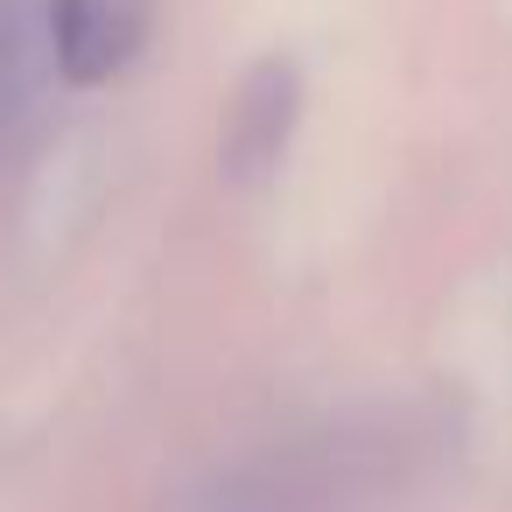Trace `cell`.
<instances>
[{"label":"cell","instance_id":"obj_1","mask_svg":"<svg viewBox=\"0 0 512 512\" xmlns=\"http://www.w3.org/2000/svg\"><path fill=\"white\" fill-rule=\"evenodd\" d=\"M155 36V0H50V50L71 85H113Z\"/></svg>","mask_w":512,"mask_h":512},{"label":"cell","instance_id":"obj_2","mask_svg":"<svg viewBox=\"0 0 512 512\" xmlns=\"http://www.w3.org/2000/svg\"><path fill=\"white\" fill-rule=\"evenodd\" d=\"M295 134V64L267 57L246 71V85L225 106V176H260L281 162Z\"/></svg>","mask_w":512,"mask_h":512}]
</instances>
